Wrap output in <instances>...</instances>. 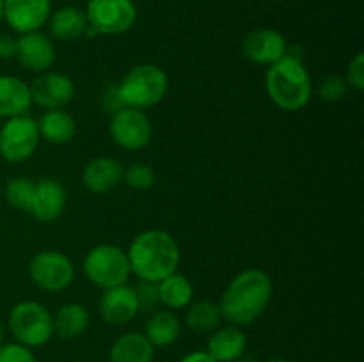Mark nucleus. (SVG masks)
<instances>
[{
  "instance_id": "obj_27",
  "label": "nucleus",
  "mask_w": 364,
  "mask_h": 362,
  "mask_svg": "<svg viewBox=\"0 0 364 362\" xmlns=\"http://www.w3.org/2000/svg\"><path fill=\"white\" fill-rule=\"evenodd\" d=\"M34 190L36 181L23 176H16L13 177V180L7 181L6 199L13 208L28 213V208H31L32 204V197H34Z\"/></svg>"
},
{
  "instance_id": "obj_36",
  "label": "nucleus",
  "mask_w": 364,
  "mask_h": 362,
  "mask_svg": "<svg viewBox=\"0 0 364 362\" xmlns=\"http://www.w3.org/2000/svg\"><path fill=\"white\" fill-rule=\"evenodd\" d=\"M233 362H256V361L252 357H245V355H244V357L237 358V361H233Z\"/></svg>"
},
{
  "instance_id": "obj_8",
  "label": "nucleus",
  "mask_w": 364,
  "mask_h": 362,
  "mask_svg": "<svg viewBox=\"0 0 364 362\" xmlns=\"http://www.w3.org/2000/svg\"><path fill=\"white\" fill-rule=\"evenodd\" d=\"M39 141L36 119L27 114L11 117L0 128V156L9 163H21L34 155Z\"/></svg>"
},
{
  "instance_id": "obj_1",
  "label": "nucleus",
  "mask_w": 364,
  "mask_h": 362,
  "mask_svg": "<svg viewBox=\"0 0 364 362\" xmlns=\"http://www.w3.org/2000/svg\"><path fill=\"white\" fill-rule=\"evenodd\" d=\"M272 279L259 268L242 270L230 280L220 297L219 307L223 319L230 325H252L269 307L272 300Z\"/></svg>"
},
{
  "instance_id": "obj_23",
  "label": "nucleus",
  "mask_w": 364,
  "mask_h": 362,
  "mask_svg": "<svg viewBox=\"0 0 364 362\" xmlns=\"http://www.w3.org/2000/svg\"><path fill=\"white\" fill-rule=\"evenodd\" d=\"M36 123H38L39 137L50 144H68L77 135V123L64 109L45 110Z\"/></svg>"
},
{
  "instance_id": "obj_39",
  "label": "nucleus",
  "mask_w": 364,
  "mask_h": 362,
  "mask_svg": "<svg viewBox=\"0 0 364 362\" xmlns=\"http://www.w3.org/2000/svg\"><path fill=\"white\" fill-rule=\"evenodd\" d=\"M2 11H4V0H0V21H2Z\"/></svg>"
},
{
  "instance_id": "obj_34",
  "label": "nucleus",
  "mask_w": 364,
  "mask_h": 362,
  "mask_svg": "<svg viewBox=\"0 0 364 362\" xmlns=\"http://www.w3.org/2000/svg\"><path fill=\"white\" fill-rule=\"evenodd\" d=\"M16 55V38L11 34H0V59L9 60Z\"/></svg>"
},
{
  "instance_id": "obj_28",
  "label": "nucleus",
  "mask_w": 364,
  "mask_h": 362,
  "mask_svg": "<svg viewBox=\"0 0 364 362\" xmlns=\"http://www.w3.org/2000/svg\"><path fill=\"white\" fill-rule=\"evenodd\" d=\"M123 181L134 190H149L155 185V170L146 163H132L123 170Z\"/></svg>"
},
{
  "instance_id": "obj_26",
  "label": "nucleus",
  "mask_w": 364,
  "mask_h": 362,
  "mask_svg": "<svg viewBox=\"0 0 364 362\" xmlns=\"http://www.w3.org/2000/svg\"><path fill=\"white\" fill-rule=\"evenodd\" d=\"M223 325V312L217 302L198 300L192 302L185 311V327L194 334L208 336Z\"/></svg>"
},
{
  "instance_id": "obj_17",
  "label": "nucleus",
  "mask_w": 364,
  "mask_h": 362,
  "mask_svg": "<svg viewBox=\"0 0 364 362\" xmlns=\"http://www.w3.org/2000/svg\"><path fill=\"white\" fill-rule=\"evenodd\" d=\"M123 165L112 156H96L85 163L82 183L92 194H107L123 181Z\"/></svg>"
},
{
  "instance_id": "obj_7",
  "label": "nucleus",
  "mask_w": 364,
  "mask_h": 362,
  "mask_svg": "<svg viewBox=\"0 0 364 362\" xmlns=\"http://www.w3.org/2000/svg\"><path fill=\"white\" fill-rule=\"evenodd\" d=\"M28 277L39 290L57 293L71 286L75 279V266L66 254L59 251H39L28 263Z\"/></svg>"
},
{
  "instance_id": "obj_31",
  "label": "nucleus",
  "mask_w": 364,
  "mask_h": 362,
  "mask_svg": "<svg viewBox=\"0 0 364 362\" xmlns=\"http://www.w3.org/2000/svg\"><path fill=\"white\" fill-rule=\"evenodd\" d=\"M0 362H38V357L31 348L13 341L0 346Z\"/></svg>"
},
{
  "instance_id": "obj_16",
  "label": "nucleus",
  "mask_w": 364,
  "mask_h": 362,
  "mask_svg": "<svg viewBox=\"0 0 364 362\" xmlns=\"http://www.w3.org/2000/svg\"><path fill=\"white\" fill-rule=\"evenodd\" d=\"M66 208V188L52 177H41L36 183L28 213L39 222H53Z\"/></svg>"
},
{
  "instance_id": "obj_30",
  "label": "nucleus",
  "mask_w": 364,
  "mask_h": 362,
  "mask_svg": "<svg viewBox=\"0 0 364 362\" xmlns=\"http://www.w3.org/2000/svg\"><path fill=\"white\" fill-rule=\"evenodd\" d=\"M134 290H135V295H137L139 311L155 312L156 307L160 305L159 291H156V284L155 283H146V280H139V284L134 287Z\"/></svg>"
},
{
  "instance_id": "obj_29",
  "label": "nucleus",
  "mask_w": 364,
  "mask_h": 362,
  "mask_svg": "<svg viewBox=\"0 0 364 362\" xmlns=\"http://www.w3.org/2000/svg\"><path fill=\"white\" fill-rule=\"evenodd\" d=\"M347 91L348 84L343 77H338V75H329L318 85V96L323 102H341L347 96Z\"/></svg>"
},
{
  "instance_id": "obj_37",
  "label": "nucleus",
  "mask_w": 364,
  "mask_h": 362,
  "mask_svg": "<svg viewBox=\"0 0 364 362\" xmlns=\"http://www.w3.org/2000/svg\"><path fill=\"white\" fill-rule=\"evenodd\" d=\"M2 344H4V325L0 323V346H2Z\"/></svg>"
},
{
  "instance_id": "obj_5",
  "label": "nucleus",
  "mask_w": 364,
  "mask_h": 362,
  "mask_svg": "<svg viewBox=\"0 0 364 362\" xmlns=\"http://www.w3.org/2000/svg\"><path fill=\"white\" fill-rule=\"evenodd\" d=\"M7 327L14 341L31 350L45 346L53 337L52 312L34 300L18 302L9 311Z\"/></svg>"
},
{
  "instance_id": "obj_14",
  "label": "nucleus",
  "mask_w": 364,
  "mask_h": 362,
  "mask_svg": "<svg viewBox=\"0 0 364 362\" xmlns=\"http://www.w3.org/2000/svg\"><path fill=\"white\" fill-rule=\"evenodd\" d=\"M14 59L27 71L45 73L55 62V46L52 39L43 32H27L16 38V55Z\"/></svg>"
},
{
  "instance_id": "obj_3",
  "label": "nucleus",
  "mask_w": 364,
  "mask_h": 362,
  "mask_svg": "<svg viewBox=\"0 0 364 362\" xmlns=\"http://www.w3.org/2000/svg\"><path fill=\"white\" fill-rule=\"evenodd\" d=\"M265 91L276 106L284 112H299L309 103L313 82L301 53L288 48L287 55L270 64L265 73Z\"/></svg>"
},
{
  "instance_id": "obj_15",
  "label": "nucleus",
  "mask_w": 364,
  "mask_h": 362,
  "mask_svg": "<svg viewBox=\"0 0 364 362\" xmlns=\"http://www.w3.org/2000/svg\"><path fill=\"white\" fill-rule=\"evenodd\" d=\"M139 302L134 286L121 284V286L103 290L100 298V314L103 322L114 327H123L135 319L139 314Z\"/></svg>"
},
{
  "instance_id": "obj_6",
  "label": "nucleus",
  "mask_w": 364,
  "mask_h": 362,
  "mask_svg": "<svg viewBox=\"0 0 364 362\" xmlns=\"http://www.w3.org/2000/svg\"><path fill=\"white\" fill-rule=\"evenodd\" d=\"M84 275L102 290L127 284L132 275L127 251L112 243H100L89 248L82 263Z\"/></svg>"
},
{
  "instance_id": "obj_33",
  "label": "nucleus",
  "mask_w": 364,
  "mask_h": 362,
  "mask_svg": "<svg viewBox=\"0 0 364 362\" xmlns=\"http://www.w3.org/2000/svg\"><path fill=\"white\" fill-rule=\"evenodd\" d=\"M123 102H121V96H119V91H117V84L110 85V87H107L105 91H103L102 94V109L103 112L107 114H116L117 110L123 109Z\"/></svg>"
},
{
  "instance_id": "obj_24",
  "label": "nucleus",
  "mask_w": 364,
  "mask_h": 362,
  "mask_svg": "<svg viewBox=\"0 0 364 362\" xmlns=\"http://www.w3.org/2000/svg\"><path fill=\"white\" fill-rule=\"evenodd\" d=\"M53 336L60 339H77L87 330L89 311L82 304L70 302L57 309L52 314Z\"/></svg>"
},
{
  "instance_id": "obj_25",
  "label": "nucleus",
  "mask_w": 364,
  "mask_h": 362,
  "mask_svg": "<svg viewBox=\"0 0 364 362\" xmlns=\"http://www.w3.org/2000/svg\"><path fill=\"white\" fill-rule=\"evenodd\" d=\"M144 334L155 348H166L176 343L181 334V322L174 311L162 309L151 312L144 327Z\"/></svg>"
},
{
  "instance_id": "obj_11",
  "label": "nucleus",
  "mask_w": 364,
  "mask_h": 362,
  "mask_svg": "<svg viewBox=\"0 0 364 362\" xmlns=\"http://www.w3.org/2000/svg\"><path fill=\"white\" fill-rule=\"evenodd\" d=\"M31 98L32 105L45 110L66 109L75 98V84L68 75L60 71H45L32 80Z\"/></svg>"
},
{
  "instance_id": "obj_38",
  "label": "nucleus",
  "mask_w": 364,
  "mask_h": 362,
  "mask_svg": "<svg viewBox=\"0 0 364 362\" xmlns=\"http://www.w3.org/2000/svg\"><path fill=\"white\" fill-rule=\"evenodd\" d=\"M267 362H290L287 358H272V361H267Z\"/></svg>"
},
{
  "instance_id": "obj_12",
  "label": "nucleus",
  "mask_w": 364,
  "mask_h": 362,
  "mask_svg": "<svg viewBox=\"0 0 364 362\" xmlns=\"http://www.w3.org/2000/svg\"><path fill=\"white\" fill-rule=\"evenodd\" d=\"M52 14V0H4L2 20L16 34L38 32Z\"/></svg>"
},
{
  "instance_id": "obj_21",
  "label": "nucleus",
  "mask_w": 364,
  "mask_h": 362,
  "mask_svg": "<svg viewBox=\"0 0 364 362\" xmlns=\"http://www.w3.org/2000/svg\"><path fill=\"white\" fill-rule=\"evenodd\" d=\"M155 350L142 332H124L109 350V362H153Z\"/></svg>"
},
{
  "instance_id": "obj_35",
  "label": "nucleus",
  "mask_w": 364,
  "mask_h": 362,
  "mask_svg": "<svg viewBox=\"0 0 364 362\" xmlns=\"http://www.w3.org/2000/svg\"><path fill=\"white\" fill-rule=\"evenodd\" d=\"M178 362H217L215 358H212V355L206 350H196L191 351V353L183 355Z\"/></svg>"
},
{
  "instance_id": "obj_2",
  "label": "nucleus",
  "mask_w": 364,
  "mask_h": 362,
  "mask_svg": "<svg viewBox=\"0 0 364 362\" xmlns=\"http://www.w3.org/2000/svg\"><path fill=\"white\" fill-rule=\"evenodd\" d=\"M130 272L139 280L160 283L176 272L181 261L178 241L167 231L148 229L139 233L127 248Z\"/></svg>"
},
{
  "instance_id": "obj_32",
  "label": "nucleus",
  "mask_w": 364,
  "mask_h": 362,
  "mask_svg": "<svg viewBox=\"0 0 364 362\" xmlns=\"http://www.w3.org/2000/svg\"><path fill=\"white\" fill-rule=\"evenodd\" d=\"M345 82L348 84V87L355 89L358 92H361L364 89V53H355L354 59L348 62L347 73H345Z\"/></svg>"
},
{
  "instance_id": "obj_13",
  "label": "nucleus",
  "mask_w": 364,
  "mask_h": 362,
  "mask_svg": "<svg viewBox=\"0 0 364 362\" xmlns=\"http://www.w3.org/2000/svg\"><path fill=\"white\" fill-rule=\"evenodd\" d=\"M288 43L276 28H255L242 39V53L247 60L262 66H270L287 55Z\"/></svg>"
},
{
  "instance_id": "obj_22",
  "label": "nucleus",
  "mask_w": 364,
  "mask_h": 362,
  "mask_svg": "<svg viewBox=\"0 0 364 362\" xmlns=\"http://www.w3.org/2000/svg\"><path fill=\"white\" fill-rule=\"evenodd\" d=\"M156 291H159L160 305L169 311L187 309L194 302V286H192L191 279L178 270L156 283Z\"/></svg>"
},
{
  "instance_id": "obj_4",
  "label": "nucleus",
  "mask_w": 364,
  "mask_h": 362,
  "mask_svg": "<svg viewBox=\"0 0 364 362\" xmlns=\"http://www.w3.org/2000/svg\"><path fill=\"white\" fill-rule=\"evenodd\" d=\"M167 89L169 77L162 67L151 62L137 64L124 75L123 80L117 82V91L123 105L137 110L159 105L166 98Z\"/></svg>"
},
{
  "instance_id": "obj_18",
  "label": "nucleus",
  "mask_w": 364,
  "mask_h": 362,
  "mask_svg": "<svg viewBox=\"0 0 364 362\" xmlns=\"http://www.w3.org/2000/svg\"><path fill=\"white\" fill-rule=\"evenodd\" d=\"M247 350V336L244 329L235 325H220L219 329L208 334L206 351L217 362H233L244 357Z\"/></svg>"
},
{
  "instance_id": "obj_20",
  "label": "nucleus",
  "mask_w": 364,
  "mask_h": 362,
  "mask_svg": "<svg viewBox=\"0 0 364 362\" xmlns=\"http://www.w3.org/2000/svg\"><path fill=\"white\" fill-rule=\"evenodd\" d=\"M46 25H48L52 38L59 39V41H75V39L85 35L89 21L84 9L75 6H64L50 14Z\"/></svg>"
},
{
  "instance_id": "obj_9",
  "label": "nucleus",
  "mask_w": 364,
  "mask_h": 362,
  "mask_svg": "<svg viewBox=\"0 0 364 362\" xmlns=\"http://www.w3.org/2000/svg\"><path fill=\"white\" fill-rule=\"evenodd\" d=\"M89 27L102 35H119L137 21L134 0H89L85 7Z\"/></svg>"
},
{
  "instance_id": "obj_19",
  "label": "nucleus",
  "mask_w": 364,
  "mask_h": 362,
  "mask_svg": "<svg viewBox=\"0 0 364 362\" xmlns=\"http://www.w3.org/2000/svg\"><path fill=\"white\" fill-rule=\"evenodd\" d=\"M31 87L21 78L13 75H0V117L25 116L31 110Z\"/></svg>"
},
{
  "instance_id": "obj_10",
  "label": "nucleus",
  "mask_w": 364,
  "mask_h": 362,
  "mask_svg": "<svg viewBox=\"0 0 364 362\" xmlns=\"http://www.w3.org/2000/svg\"><path fill=\"white\" fill-rule=\"evenodd\" d=\"M109 130L116 146L127 151L144 149L151 142L153 135L151 121L146 116L144 110L130 109V106H123L116 114H112Z\"/></svg>"
}]
</instances>
